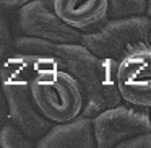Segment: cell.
<instances>
[{
  "label": "cell",
  "instance_id": "1",
  "mask_svg": "<svg viewBox=\"0 0 151 148\" xmlns=\"http://www.w3.org/2000/svg\"><path fill=\"white\" fill-rule=\"evenodd\" d=\"M13 49L28 54H39L50 59L54 69L72 75L83 91L85 106L81 114L94 117L101 111L122 103L117 90V62L94 56L81 43H52L29 36L13 38Z\"/></svg>",
  "mask_w": 151,
  "mask_h": 148
},
{
  "label": "cell",
  "instance_id": "2",
  "mask_svg": "<svg viewBox=\"0 0 151 148\" xmlns=\"http://www.w3.org/2000/svg\"><path fill=\"white\" fill-rule=\"evenodd\" d=\"M44 69H54L50 59L15 49L0 65V82L8 106V119L34 142L52 127V122L37 109L29 91V80Z\"/></svg>",
  "mask_w": 151,
  "mask_h": 148
},
{
  "label": "cell",
  "instance_id": "3",
  "mask_svg": "<svg viewBox=\"0 0 151 148\" xmlns=\"http://www.w3.org/2000/svg\"><path fill=\"white\" fill-rule=\"evenodd\" d=\"M29 91L37 109L52 124L78 117L85 106L78 82L59 69L39 70L29 80Z\"/></svg>",
  "mask_w": 151,
  "mask_h": 148
},
{
  "label": "cell",
  "instance_id": "4",
  "mask_svg": "<svg viewBox=\"0 0 151 148\" xmlns=\"http://www.w3.org/2000/svg\"><path fill=\"white\" fill-rule=\"evenodd\" d=\"M151 20L146 15L107 20L94 31L81 34V44L94 56L120 62L137 51L150 49Z\"/></svg>",
  "mask_w": 151,
  "mask_h": 148
},
{
  "label": "cell",
  "instance_id": "5",
  "mask_svg": "<svg viewBox=\"0 0 151 148\" xmlns=\"http://www.w3.org/2000/svg\"><path fill=\"white\" fill-rule=\"evenodd\" d=\"M15 33L68 44L81 43L83 34L60 20L54 10L52 0H29L21 4L15 12Z\"/></svg>",
  "mask_w": 151,
  "mask_h": 148
},
{
  "label": "cell",
  "instance_id": "6",
  "mask_svg": "<svg viewBox=\"0 0 151 148\" xmlns=\"http://www.w3.org/2000/svg\"><path fill=\"white\" fill-rule=\"evenodd\" d=\"M93 119V132L98 148L117 147L122 140L151 130L146 108L117 104L101 111Z\"/></svg>",
  "mask_w": 151,
  "mask_h": 148
},
{
  "label": "cell",
  "instance_id": "7",
  "mask_svg": "<svg viewBox=\"0 0 151 148\" xmlns=\"http://www.w3.org/2000/svg\"><path fill=\"white\" fill-rule=\"evenodd\" d=\"M115 82L122 101L151 108V47L124 57L117 64Z\"/></svg>",
  "mask_w": 151,
  "mask_h": 148
},
{
  "label": "cell",
  "instance_id": "8",
  "mask_svg": "<svg viewBox=\"0 0 151 148\" xmlns=\"http://www.w3.org/2000/svg\"><path fill=\"white\" fill-rule=\"evenodd\" d=\"M59 18L80 33L94 31L107 18V0H52Z\"/></svg>",
  "mask_w": 151,
  "mask_h": 148
},
{
  "label": "cell",
  "instance_id": "9",
  "mask_svg": "<svg viewBox=\"0 0 151 148\" xmlns=\"http://www.w3.org/2000/svg\"><path fill=\"white\" fill-rule=\"evenodd\" d=\"M39 148H94L96 138L93 132V119L80 114L68 122L52 124L44 137L36 142Z\"/></svg>",
  "mask_w": 151,
  "mask_h": 148
},
{
  "label": "cell",
  "instance_id": "10",
  "mask_svg": "<svg viewBox=\"0 0 151 148\" xmlns=\"http://www.w3.org/2000/svg\"><path fill=\"white\" fill-rule=\"evenodd\" d=\"M146 15V0H107V18H130Z\"/></svg>",
  "mask_w": 151,
  "mask_h": 148
},
{
  "label": "cell",
  "instance_id": "11",
  "mask_svg": "<svg viewBox=\"0 0 151 148\" xmlns=\"http://www.w3.org/2000/svg\"><path fill=\"white\" fill-rule=\"evenodd\" d=\"M0 147L2 148H31L36 142L28 138L13 122H5L0 127Z\"/></svg>",
  "mask_w": 151,
  "mask_h": 148
},
{
  "label": "cell",
  "instance_id": "12",
  "mask_svg": "<svg viewBox=\"0 0 151 148\" xmlns=\"http://www.w3.org/2000/svg\"><path fill=\"white\" fill-rule=\"evenodd\" d=\"M12 51H13V34L10 31L5 12L0 10V65Z\"/></svg>",
  "mask_w": 151,
  "mask_h": 148
},
{
  "label": "cell",
  "instance_id": "13",
  "mask_svg": "<svg viewBox=\"0 0 151 148\" xmlns=\"http://www.w3.org/2000/svg\"><path fill=\"white\" fill-rule=\"evenodd\" d=\"M119 148H151V132L135 135L127 140H122L117 145Z\"/></svg>",
  "mask_w": 151,
  "mask_h": 148
},
{
  "label": "cell",
  "instance_id": "14",
  "mask_svg": "<svg viewBox=\"0 0 151 148\" xmlns=\"http://www.w3.org/2000/svg\"><path fill=\"white\" fill-rule=\"evenodd\" d=\"M8 106H7V99H5V93L2 88V82H0V127L8 122Z\"/></svg>",
  "mask_w": 151,
  "mask_h": 148
},
{
  "label": "cell",
  "instance_id": "15",
  "mask_svg": "<svg viewBox=\"0 0 151 148\" xmlns=\"http://www.w3.org/2000/svg\"><path fill=\"white\" fill-rule=\"evenodd\" d=\"M21 0H0V10H4L5 13L8 12H15L20 7Z\"/></svg>",
  "mask_w": 151,
  "mask_h": 148
},
{
  "label": "cell",
  "instance_id": "16",
  "mask_svg": "<svg viewBox=\"0 0 151 148\" xmlns=\"http://www.w3.org/2000/svg\"><path fill=\"white\" fill-rule=\"evenodd\" d=\"M146 17L151 20V0H146Z\"/></svg>",
  "mask_w": 151,
  "mask_h": 148
},
{
  "label": "cell",
  "instance_id": "17",
  "mask_svg": "<svg viewBox=\"0 0 151 148\" xmlns=\"http://www.w3.org/2000/svg\"><path fill=\"white\" fill-rule=\"evenodd\" d=\"M148 114H150V125H151V108H148ZM151 132V130H150Z\"/></svg>",
  "mask_w": 151,
  "mask_h": 148
},
{
  "label": "cell",
  "instance_id": "18",
  "mask_svg": "<svg viewBox=\"0 0 151 148\" xmlns=\"http://www.w3.org/2000/svg\"><path fill=\"white\" fill-rule=\"evenodd\" d=\"M26 2H29V0H21V4H26ZM21 4H20V5H21Z\"/></svg>",
  "mask_w": 151,
  "mask_h": 148
},
{
  "label": "cell",
  "instance_id": "19",
  "mask_svg": "<svg viewBox=\"0 0 151 148\" xmlns=\"http://www.w3.org/2000/svg\"><path fill=\"white\" fill-rule=\"evenodd\" d=\"M150 44H151V31H150Z\"/></svg>",
  "mask_w": 151,
  "mask_h": 148
}]
</instances>
